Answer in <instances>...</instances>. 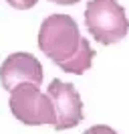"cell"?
Returning a JSON list of instances; mask_svg holds the SVG:
<instances>
[{
	"label": "cell",
	"instance_id": "cell-3",
	"mask_svg": "<svg viewBox=\"0 0 129 134\" xmlns=\"http://www.w3.org/2000/svg\"><path fill=\"white\" fill-rule=\"evenodd\" d=\"M8 106L16 120L26 126H55L56 122L53 100L48 98V93L40 92L36 83H18L14 90H10Z\"/></svg>",
	"mask_w": 129,
	"mask_h": 134
},
{
	"label": "cell",
	"instance_id": "cell-4",
	"mask_svg": "<svg viewBox=\"0 0 129 134\" xmlns=\"http://www.w3.org/2000/svg\"><path fill=\"white\" fill-rule=\"evenodd\" d=\"M47 93L53 100V106L56 112V130H67V128H75L81 124L83 102H81V96L75 90V85L61 81V79H53L47 87Z\"/></svg>",
	"mask_w": 129,
	"mask_h": 134
},
{
	"label": "cell",
	"instance_id": "cell-1",
	"mask_svg": "<svg viewBox=\"0 0 129 134\" xmlns=\"http://www.w3.org/2000/svg\"><path fill=\"white\" fill-rule=\"evenodd\" d=\"M79 25L69 14H50L42 20L38 31V49L56 65L79 49Z\"/></svg>",
	"mask_w": 129,
	"mask_h": 134
},
{
	"label": "cell",
	"instance_id": "cell-7",
	"mask_svg": "<svg viewBox=\"0 0 129 134\" xmlns=\"http://www.w3.org/2000/svg\"><path fill=\"white\" fill-rule=\"evenodd\" d=\"M6 2L16 10H28V8H32V6H36L38 0H6Z\"/></svg>",
	"mask_w": 129,
	"mask_h": 134
},
{
	"label": "cell",
	"instance_id": "cell-2",
	"mask_svg": "<svg viewBox=\"0 0 129 134\" xmlns=\"http://www.w3.org/2000/svg\"><path fill=\"white\" fill-rule=\"evenodd\" d=\"M85 25L101 45H115L129 33L125 8L117 0H91L85 8Z\"/></svg>",
	"mask_w": 129,
	"mask_h": 134
},
{
	"label": "cell",
	"instance_id": "cell-6",
	"mask_svg": "<svg viewBox=\"0 0 129 134\" xmlns=\"http://www.w3.org/2000/svg\"><path fill=\"white\" fill-rule=\"evenodd\" d=\"M93 57H95V51H93V47H91V43H89L87 39L81 37L79 49L75 51L67 61L59 63V67H61L63 71H67V73L81 75V73H85V71L91 69V65H93Z\"/></svg>",
	"mask_w": 129,
	"mask_h": 134
},
{
	"label": "cell",
	"instance_id": "cell-9",
	"mask_svg": "<svg viewBox=\"0 0 129 134\" xmlns=\"http://www.w3.org/2000/svg\"><path fill=\"white\" fill-rule=\"evenodd\" d=\"M50 2L61 4V6H71V4H77V2H81V0H50Z\"/></svg>",
	"mask_w": 129,
	"mask_h": 134
},
{
	"label": "cell",
	"instance_id": "cell-5",
	"mask_svg": "<svg viewBox=\"0 0 129 134\" xmlns=\"http://www.w3.org/2000/svg\"><path fill=\"white\" fill-rule=\"evenodd\" d=\"M42 65L30 53H12L0 65V85L10 92L18 83H42Z\"/></svg>",
	"mask_w": 129,
	"mask_h": 134
},
{
	"label": "cell",
	"instance_id": "cell-8",
	"mask_svg": "<svg viewBox=\"0 0 129 134\" xmlns=\"http://www.w3.org/2000/svg\"><path fill=\"white\" fill-rule=\"evenodd\" d=\"M85 134H117L111 126H105V124H97V126H91L85 130Z\"/></svg>",
	"mask_w": 129,
	"mask_h": 134
}]
</instances>
